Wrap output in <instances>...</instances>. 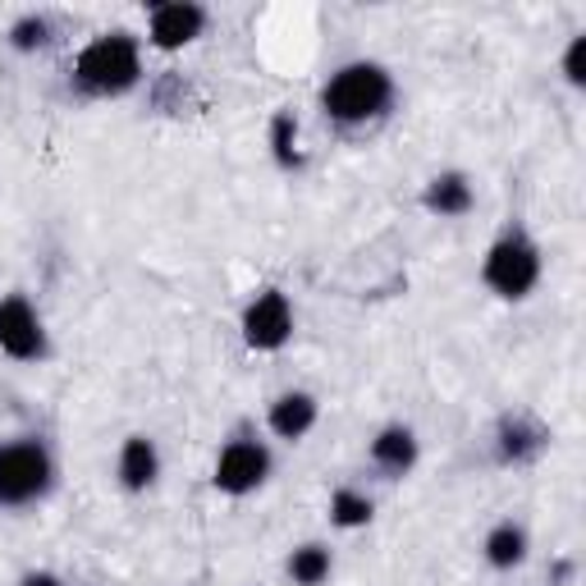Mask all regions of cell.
<instances>
[{"label":"cell","mask_w":586,"mask_h":586,"mask_svg":"<svg viewBox=\"0 0 586 586\" xmlns=\"http://www.w3.org/2000/svg\"><path fill=\"white\" fill-rule=\"evenodd\" d=\"M390 101H394V83H390V73L371 65V60H358V65H344L335 79L325 83L321 92V106L330 119H340V124H363V119H376V115H386L390 111Z\"/></svg>","instance_id":"1"},{"label":"cell","mask_w":586,"mask_h":586,"mask_svg":"<svg viewBox=\"0 0 586 586\" xmlns=\"http://www.w3.org/2000/svg\"><path fill=\"white\" fill-rule=\"evenodd\" d=\"M142 73V60H138V42L129 33H106L96 37L79 65H73V79H79L83 92H96V96H119L138 83Z\"/></svg>","instance_id":"2"},{"label":"cell","mask_w":586,"mask_h":586,"mask_svg":"<svg viewBox=\"0 0 586 586\" xmlns=\"http://www.w3.org/2000/svg\"><path fill=\"white\" fill-rule=\"evenodd\" d=\"M56 463L37 440L0 445V504H33L50 491Z\"/></svg>","instance_id":"3"},{"label":"cell","mask_w":586,"mask_h":586,"mask_svg":"<svg viewBox=\"0 0 586 586\" xmlns=\"http://www.w3.org/2000/svg\"><path fill=\"white\" fill-rule=\"evenodd\" d=\"M481 275H486V285L499 294V298H527L531 289H537L541 279V252L531 239L522 234H504L491 252H486V266H481Z\"/></svg>","instance_id":"4"},{"label":"cell","mask_w":586,"mask_h":586,"mask_svg":"<svg viewBox=\"0 0 586 586\" xmlns=\"http://www.w3.org/2000/svg\"><path fill=\"white\" fill-rule=\"evenodd\" d=\"M266 476H271V449H266V445H257V440H234V445H225L220 463H216V486H220L225 495H248V491H257Z\"/></svg>","instance_id":"5"},{"label":"cell","mask_w":586,"mask_h":586,"mask_svg":"<svg viewBox=\"0 0 586 586\" xmlns=\"http://www.w3.org/2000/svg\"><path fill=\"white\" fill-rule=\"evenodd\" d=\"M294 335V312H289V298L279 294V289H266L248 302V312H243V340L252 348H279Z\"/></svg>","instance_id":"6"},{"label":"cell","mask_w":586,"mask_h":586,"mask_svg":"<svg viewBox=\"0 0 586 586\" xmlns=\"http://www.w3.org/2000/svg\"><path fill=\"white\" fill-rule=\"evenodd\" d=\"M0 348L19 363H33L46 353V330L37 321V312L28 308V298H5L0 302Z\"/></svg>","instance_id":"7"},{"label":"cell","mask_w":586,"mask_h":586,"mask_svg":"<svg viewBox=\"0 0 586 586\" xmlns=\"http://www.w3.org/2000/svg\"><path fill=\"white\" fill-rule=\"evenodd\" d=\"M202 28H207V10L193 5V0H170V5L151 10V42L161 50L188 46L193 37H202Z\"/></svg>","instance_id":"8"},{"label":"cell","mask_w":586,"mask_h":586,"mask_svg":"<svg viewBox=\"0 0 586 586\" xmlns=\"http://www.w3.org/2000/svg\"><path fill=\"white\" fill-rule=\"evenodd\" d=\"M422 207L430 216H468L472 211V184H468V174H458V170L436 174V180L426 184V193H422Z\"/></svg>","instance_id":"9"},{"label":"cell","mask_w":586,"mask_h":586,"mask_svg":"<svg viewBox=\"0 0 586 586\" xmlns=\"http://www.w3.org/2000/svg\"><path fill=\"white\" fill-rule=\"evenodd\" d=\"M545 426H537L531 417H504L499 422V463H527L545 449Z\"/></svg>","instance_id":"10"},{"label":"cell","mask_w":586,"mask_h":586,"mask_svg":"<svg viewBox=\"0 0 586 586\" xmlns=\"http://www.w3.org/2000/svg\"><path fill=\"white\" fill-rule=\"evenodd\" d=\"M371 458H376L380 472L403 476L407 468L417 463V436H413L407 426H386V430H380V436L371 440Z\"/></svg>","instance_id":"11"},{"label":"cell","mask_w":586,"mask_h":586,"mask_svg":"<svg viewBox=\"0 0 586 586\" xmlns=\"http://www.w3.org/2000/svg\"><path fill=\"white\" fill-rule=\"evenodd\" d=\"M157 472H161V453H157V445H151L147 436H129L124 440V449H119V481L129 491H147L151 481H157Z\"/></svg>","instance_id":"12"},{"label":"cell","mask_w":586,"mask_h":586,"mask_svg":"<svg viewBox=\"0 0 586 586\" xmlns=\"http://www.w3.org/2000/svg\"><path fill=\"white\" fill-rule=\"evenodd\" d=\"M312 422H317V399L312 394H285L271 407V430L279 440H302L312 430Z\"/></svg>","instance_id":"13"},{"label":"cell","mask_w":586,"mask_h":586,"mask_svg":"<svg viewBox=\"0 0 586 586\" xmlns=\"http://www.w3.org/2000/svg\"><path fill=\"white\" fill-rule=\"evenodd\" d=\"M486 559L495 568H518L527 559V531L514 522H499L491 537H486Z\"/></svg>","instance_id":"14"},{"label":"cell","mask_w":586,"mask_h":586,"mask_svg":"<svg viewBox=\"0 0 586 586\" xmlns=\"http://www.w3.org/2000/svg\"><path fill=\"white\" fill-rule=\"evenodd\" d=\"M289 577H294L298 586H321V582L330 577V550H321V545H302V550H294V559H289Z\"/></svg>","instance_id":"15"},{"label":"cell","mask_w":586,"mask_h":586,"mask_svg":"<svg viewBox=\"0 0 586 586\" xmlns=\"http://www.w3.org/2000/svg\"><path fill=\"white\" fill-rule=\"evenodd\" d=\"M271 147H275V161L285 165V170L302 165V157H298V124H294L289 111H279V115L271 119Z\"/></svg>","instance_id":"16"},{"label":"cell","mask_w":586,"mask_h":586,"mask_svg":"<svg viewBox=\"0 0 586 586\" xmlns=\"http://www.w3.org/2000/svg\"><path fill=\"white\" fill-rule=\"evenodd\" d=\"M371 499L358 495V491H335V499H330V518H335V527H367L371 522Z\"/></svg>","instance_id":"17"},{"label":"cell","mask_w":586,"mask_h":586,"mask_svg":"<svg viewBox=\"0 0 586 586\" xmlns=\"http://www.w3.org/2000/svg\"><path fill=\"white\" fill-rule=\"evenodd\" d=\"M50 42V23L42 14H28V19H19L14 28H10V46L14 50H42Z\"/></svg>","instance_id":"18"},{"label":"cell","mask_w":586,"mask_h":586,"mask_svg":"<svg viewBox=\"0 0 586 586\" xmlns=\"http://www.w3.org/2000/svg\"><path fill=\"white\" fill-rule=\"evenodd\" d=\"M564 73H568V83H586V33L582 37H573V46H568V56H564Z\"/></svg>","instance_id":"19"},{"label":"cell","mask_w":586,"mask_h":586,"mask_svg":"<svg viewBox=\"0 0 586 586\" xmlns=\"http://www.w3.org/2000/svg\"><path fill=\"white\" fill-rule=\"evenodd\" d=\"M19 586H65L56 573H28V577H23Z\"/></svg>","instance_id":"20"}]
</instances>
